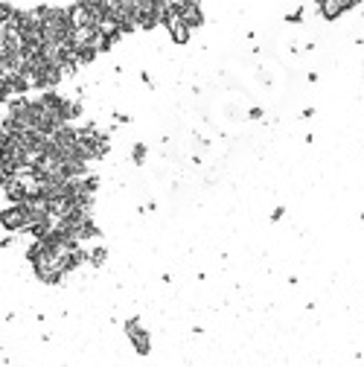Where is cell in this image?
<instances>
[{
  "label": "cell",
  "instance_id": "cell-1",
  "mask_svg": "<svg viewBox=\"0 0 364 367\" xmlns=\"http://www.w3.org/2000/svg\"><path fill=\"white\" fill-rule=\"evenodd\" d=\"M85 260V248L76 239L50 233L44 239H35L29 245V262L38 280L44 283H59L67 271H73Z\"/></svg>",
  "mask_w": 364,
  "mask_h": 367
},
{
  "label": "cell",
  "instance_id": "cell-2",
  "mask_svg": "<svg viewBox=\"0 0 364 367\" xmlns=\"http://www.w3.org/2000/svg\"><path fill=\"white\" fill-rule=\"evenodd\" d=\"M76 143H79V149H82L85 160L102 157V154L108 152V137L96 129V126H82V129H76Z\"/></svg>",
  "mask_w": 364,
  "mask_h": 367
},
{
  "label": "cell",
  "instance_id": "cell-3",
  "mask_svg": "<svg viewBox=\"0 0 364 367\" xmlns=\"http://www.w3.org/2000/svg\"><path fill=\"white\" fill-rule=\"evenodd\" d=\"M164 15V3L157 0H134V29H152Z\"/></svg>",
  "mask_w": 364,
  "mask_h": 367
},
{
  "label": "cell",
  "instance_id": "cell-4",
  "mask_svg": "<svg viewBox=\"0 0 364 367\" xmlns=\"http://www.w3.org/2000/svg\"><path fill=\"white\" fill-rule=\"evenodd\" d=\"M0 225L6 230H26L29 227V213H26L24 204H12L0 213Z\"/></svg>",
  "mask_w": 364,
  "mask_h": 367
},
{
  "label": "cell",
  "instance_id": "cell-5",
  "mask_svg": "<svg viewBox=\"0 0 364 367\" xmlns=\"http://www.w3.org/2000/svg\"><path fill=\"white\" fill-rule=\"evenodd\" d=\"M126 335H129V341L134 344V350H137L140 355L149 353V347H152V344H149V335L143 332V327H140V320H137V318L126 320Z\"/></svg>",
  "mask_w": 364,
  "mask_h": 367
},
{
  "label": "cell",
  "instance_id": "cell-6",
  "mask_svg": "<svg viewBox=\"0 0 364 367\" xmlns=\"http://www.w3.org/2000/svg\"><path fill=\"white\" fill-rule=\"evenodd\" d=\"M355 6H358L355 0H320V3H317V9H320V15H323V18H338L341 12L355 9Z\"/></svg>",
  "mask_w": 364,
  "mask_h": 367
},
{
  "label": "cell",
  "instance_id": "cell-7",
  "mask_svg": "<svg viewBox=\"0 0 364 367\" xmlns=\"http://www.w3.org/2000/svg\"><path fill=\"white\" fill-rule=\"evenodd\" d=\"M85 257L94 262V265H102V262H105V248H94V251H88Z\"/></svg>",
  "mask_w": 364,
  "mask_h": 367
},
{
  "label": "cell",
  "instance_id": "cell-8",
  "mask_svg": "<svg viewBox=\"0 0 364 367\" xmlns=\"http://www.w3.org/2000/svg\"><path fill=\"white\" fill-rule=\"evenodd\" d=\"M131 157H134V164H143V157H146V146L137 143V146H134V152H131Z\"/></svg>",
  "mask_w": 364,
  "mask_h": 367
}]
</instances>
